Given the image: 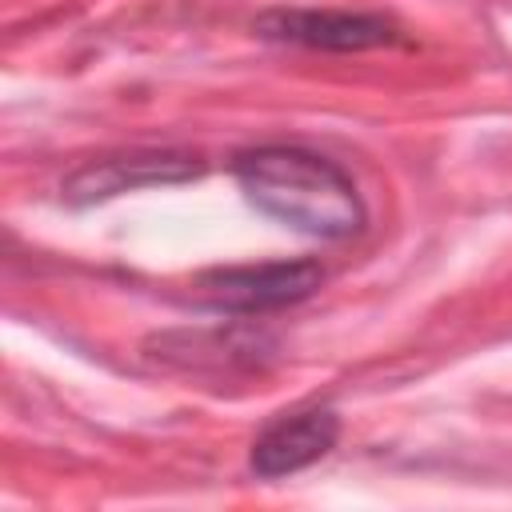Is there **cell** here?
Instances as JSON below:
<instances>
[{
  "mask_svg": "<svg viewBox=\"0 0 512 512\" xmlns=\"http://www.w3.org/2000/svg\"><path fill=\"white\" fill-rule=\"evenodd\" d=\"M320 260H268V264H232V268H208L196 276L200 304L216 312H240V316H264L276 308H292L320 292L324 284Z\"/></svg>",
  "mask_w": 512,
  "mask_h": 512,
  "instance_id": "obj_2",
  "label": "cell"
},
{
  "mask_svg": "<svg viewBox=\"0 0 512 512\" xmlns=\"http://www.w3.org/2000/svg\"><path fill=\"white\" fill-rule=\"evenodd\" d=\"M252 32L272 44H296L316 52H368L404 44V28L392 16L344 8H268L252 20Z\"/></svg>",
  "mask_w": 512,
  "mask_h": 512,
  "instance_id": "obj_3",
  "label": "cell"
},
{
  "mask_svg": "<svg viewBox=\"0 0 512 512\" xmlns=\"http://www.w3.org/2000/svg\"><path fill=\"white\" fill-rule=\"evenodd\" d=\"M340 440V416L328 404L296 408L260 428L248 452V468L260 480H280L324 460Z\"/></svg>",
  "mask_w": 512,
  "mask_h": 512,
  "instance_id": "obj_5",
  "label": "cell"
},
{
  "mask_svg": "<svg viewBox=\"0 0 512 512\" xmlns=\"http://www.w3.org/2000/svg\"><path fill=\"white\" fill-rule=\"evenodd\" d=\"M196 176H204V160L188 148H128V152H108V156L80 164L60 184V196L72 208H88V204H104L124 192L184 184Z\"/></svg>",
  "mask_w": 512,
  "mask_h": 512,
  "instance_id": "obj_4",
  "label": "cell"
},
{
  "mask_svg": "<svg viewBox=\"0 0 512 512\" xmlns=\"http://www.w3.org/2000/svg\"><path fill=\"white\" fill-rule=\"evenodd\" d=\"M232 176L252 208L312 240H352L368 224L356 180L304 144H260L232 156Z\"/></svg>",
  "mask_w": 512,
  "mask_h": 512,
  "instance_id": "obj_1",
  "label": "cell"
}]
</instances>
